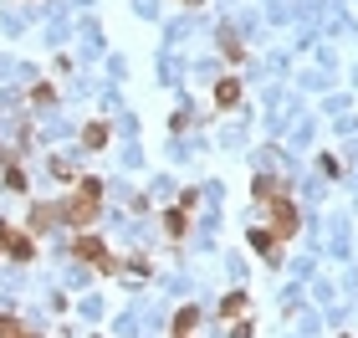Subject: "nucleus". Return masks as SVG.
Listing matches in <instances>:
<instances>
[{
  "label": "nucleus",
  "instance_id": "f257e3e1",
  "mask_svg": "<svg viewBox=\"0 0 358 338\" xmlns=\"http://www.w3.org/2000/svg\"><path fill=\"white\" fill-rule=\"evenodd\" d=\"M97 195H103V185H97V180H83V190L67 200V220H72V225H87V220L97 216Z\"/></svg>",
  "mask_w": 358,
  "mask_h": 338
},
{
  "label": "nucleus",
  "instance_id": "f03ea898",
  "mask_svg": "<svg viewBox=\"0 0 358 338\" xmlns=\"http://www.w3.org/2000/svg\"><path fill=\"white\" fill-rule=\"evenodd\" d=\"M77 251H83V256H87L92 267H108V272L118 267V262H113V251H103V246H97V241H77Z\"/></svg>",
  "mask_w": 358,
  "mask_h": 338
}]
</instances>
